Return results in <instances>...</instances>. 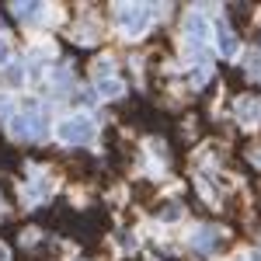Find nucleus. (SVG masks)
Listing matches in <instances>:
<instances>
[{
	"mask_svg": "<svg viewBox=\"0 0 261 261\" xmlns=\"http://www.w3.org/2000/svg\"><path fill=\"white\" fill-rule=\"evenodd\" d=\"M216 42H220L223 56H237V39H233V28L226 21H216Z\"/></svg>",
	"mask_w": 261,
	"mask_h": 261,
	"instance_id": "4",
	"label": "nucleus"
},
{
	"mask_svg": "<svg viewBox=\"0 0 261 261\" xmlns=\"http://www.w3.org/2000/svg\"><path fill=\"white\" fill-rule=\"evenodd\" d=\"M119 91H122V84L115 81V77H105V81H98V94H101V98H115Z\"/></svg>",
	"mask_w": 261,
	"mask_h": 261,
	"instance_id": "5",
	"label": "nucleus"
},
{
	"mask_svg": "<svg viewBox=\"0 0 261 261\" xmlns=\"http://www.w3.org/2000/svg\"><path fill=\"white\" fill-rule=\"evenodd\" d=\"M11 11H14V18H32V14H39V4H14V7H11Z\"/></svg>",
	"mask_w": 261,
	"mask_h": 261,
	"instance_id": "6",
	"label": "nucleus"
},
{
	"mask_svg": "<svg viewBox=\"0 0 261 261\" xmlns=\"http://www.w3.org/2000/svg\"><path fill=\"white\" fill-rule=\"evenodd\" d=\"M251 261H261V251H254V258H251Z\"/></svg>",
	"mask_w": 261,
	"mask_h": 261,
	"instance_id": "11",
	"label": "nucleus"
},
{
	"mask_svg": "<svg viewBox=\"0 0 261 261\" xmlns=\"http://www.w3.org/2000/svg\"><path fill=\"white\" fill-rule=\"evenodd\" d=\"M21 77H24V73H21V66H18V63H11V66H7V81L21 84Z\"/></svg>",
	"mask_w": 261,
	"mask_h": 261,
	"instance_id": "7",
	"label": "nucleus"
},
{
	"mask_svg": "<svg viewBox=\"0 0 261 261\" xmlns=\"http://www.w3.org/2000/svg\"><path fill=\"white\" fill-rule=\"evenodd\" d=\"M4 56H7V42L0 39V63H4Z\"/></svg>",
	"mask_w": 261,
	"mask_h": 261,
	"instance_id": "9",
	"label": "nucleus"
},
{
	"mask_svg": "<svg viewBox=\"0 0 261 261\" xmlns=\"http://www.w3.org/2000/svg\"><path fill=\"white\" fill-rule=\"evenodd\" d=\"M11 105H14V101L7 98V94H0V112H4V115H11Z\"/></svg>",
	"mask_w": 261,
	"mask_h": 261,
	"instance_id": "8",
	"label": "nucleus"
},
{
	"mask_svg": "<svg viewBox=\"0 0 261 261\" xmlns=\"http://www.w3.org/2000/svg\"><path fill=\"white\" fill-rule=\"evenodd\" d=\"M0 261H7V247L4 244H0Z\"/></svg>",
	"mask_w": 261,
	"mask_h": 261,
	"instance_id": "10",
	"label": "nucleus"
},
{
	"mask_svg": "<svg viewBox=\"0 0 261 261\" xmlns=\"http://www.w3.org/2000/svg\"><path fill=\"white\" fill-rule=\"evenodd\" d=\"M150 18H153V11L150 7H140V4H129V7L119 11V24L125 28V35H143Z\"/></svg>",
	"mask_w": 261,
	"mask_h": 261,
	"instance_id": "1",
	"label": "nucleus"
},
{
	"mask_svg": "<svg viewBox=\"0 0 261 261\" xmlns=\"http://www.w3.org/2000/svg\"><path fill=\"white\" fill-rule=\"evenodd\" d=\"M185 32H188V42L192 45H202L205 42V32H209V21L202 18V14H188L185 18Z\"/></svg>",
	"mask_w": 261,
	"mask_h": 261,
	"instance_id": "3",
	"label": "nucleus"
},
{
	"mask_svg": "<svg viewBox=\"0 0 261 261\" xmlns=\"http://www.w3.org/2000/svg\"><path fill=\"white\" fill-rule=\"evenodd\" d=\"M60 140L63 143H91L94 140V122L84 119V115H73L60 125Z\"/></svg>",
	"mask_w": 261,
	"mask_h": 261,
	"instance_id": "2",
	"label": "nucleus"
}]
</instances>
